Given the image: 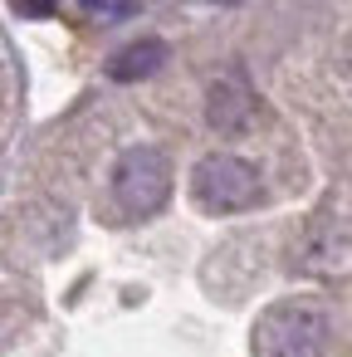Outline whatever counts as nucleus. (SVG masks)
I'll use <instances>...</instances> for the list:
<instances>
[{"label":"nucleus","instance_id":"obj_1","mask_svg":"<svg viewBox=\"0 0 352 357\" xmlns=\"http://www.w3.org/2000/svg\"><path fill=\"white\" fill-rule=\"evenodd\" d=\"M332 337V318L313 298H279L250 328L254 357H323Z\"/></svg>","mask_w":352,"mask_h":357},{"label":"nucleus","instance_id":"obj_2","mask_svg":"<svg viewBox=\"0 0 352 357\" xmlns=\"http://www.w3.org/2000/svg\"><path fill=\"white\" fill-rule=\"evenodd\" d=\"M171 196V162L162 147H128L113 167V201L123 215H157Z\"/></svg>","mask_w":352,"mask_h":357},{"label":"nucleus","instance_id":"obj_3","mask_svg":"<svg viewBox=\"0 0 352 357\" xmlns=\"http://www.w3.org/2000/svg\"><path fill=\"white\" fill-rule=\"evenodd\" d=\"M259 172L245 162V157H230V152H215V157H201L196 172H191V196L201 211L211 215H235V211H250L259 201Z\"/></svg>","mask_w":352,"mask_h":357},{"label":"nucleus","instance_id":"obj_4","mask_svg":"<svg viewBox=\"0 0 352 357\" xmlns=\"http://www.w3.org/2000/svg\"><path fill=\"white\" fill-rule=\"evenodd\" d=\"M254 118H259V103H254V93H250V84H245L240 74H225V79L211 84V93H206V123H211L220 137L250 132Z\"/></svg>","mask_w":352,"mask_h":357},{"label":"nucleus","instance_id":"obj_5","mask_svg":"<svg viewBox=\"0 0 352 357\" xmlns=\"http://www.w3.org/2000/svg\"><path fill=\"white\" fill-rule=\"evenodd\" d=\"M303 274H347L352 269V235L337 225H313L303 245L293 250Z\"/></svg>","mask_w":352,"mask_h":357},{"label":"nucleus","instance_id":"obj_6","mask_svg":"<svg viewBox=\"0 0 352 357\" xmlns=\"http://www.w3.org/2000/svg\"><path fill=\"white\" fill-rule=\"evenodd\" d=\"M162 64H167V45H162V40H132L128 50L113 54L108 79H113V84H137V79H152Z\"/></svg>","mask_w":352,"mask_h":357},{"label":"nucleus","instance_id":"obj_7","mask_svg":"<svg viewBox=\"0 0 352 357\" xmlns=\"http://www.w3.org/2000/svg\"><path fill=\"white\" fill-rule=\"evenodd\" d=\"M84 10H93V15H128L132 0H84Z\"/></svg>","mask_w":352,"mask_h":357},{"label":"nucleus","instance_id":"obj_8","mask_svg":"<svg viewBox=\"0 0 352 357\" xmlns=\"http://www.w3.org/2000/svg\"><path fill=\"white\" fill-rule=\"evenodd\" d=\"M15 10H25V15H49L54 0H15Z\"/></svg>","mask_w":352,"mask_h":357},{"label":"nucleus","instance_id":"obj_9","mask_svg":"<svg viewBox=\"0 0 352 357\" xmlns=\"http://www.w3.org/2000/svg\"><path fill=\"white\" fill-rule=\"evenodd\" d=\"M225 6H240V0H225Z\"/></svg>","mask_w":352,"mask_h":357}]
</instances>
